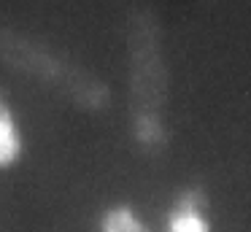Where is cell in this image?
Segmentation results:
<instances>
[{"label": "cell", "instance_id": "cell-1", "mask_svg": "<svg viewBox=\"0 0 251 232\" xmlns=\"http://www.w3.org/2000/svg\"><path fill=\"white\" fill-rule=\"evenodd\" d=\"M165 232H211L205 210H202V200H197L195 194H184L170 208Z\"/></svg>", "mask_w": 251, "mask_h": 232}, {"label": "cell", "instance_id": "cell-3", "mask_svg": "<svg viewBox=\"0 0 251 232\" xmlns=\"http://www.w3.org/2000/svg\"><path fill=\"white\" fill-rule=\"evenodd\" d=\"M100 232H149L146 224L125 205H116L100 221Z\"/></svg>", "mask_w": 251, "mask_h": 232}, {"label": "cell", "instance_id": "cell-2", "mask_svg": "<svg viewBox=\"0 0 251 232\" xmlns=\"http://www.w3.org/2000/svg\"><path fill=\"white\" fill-rule=\"evenodd\" d=\"M22 151V140H19V129L14 124L11 108L6 100H0V167L11 165Z\"/></svg>", "mask_w": 251, "mask_h": 232}]
</instances>
